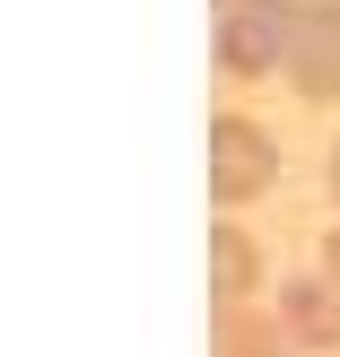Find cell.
<instances>
[{
    "instance_id": "6da1fadb",
    "label": "cell",
    "mask_w": 340,
    "mask_h": 357,
    "mask_svg": "<svg viewBox=\"0 0 340 357\" xmlns=\"http://www.w3.org/2000/svg\"><path fill=\"white\" fill-rule=\"evenodd\" d=\"M288 35H297V0H236L219 9V70L227 79L288 70Z\"/></svg>"
},
{
    "instance_id": "7a4b0ae2",
    "label": "cell",
    "mask_w": 340,
    "mask_h": 357,
    "mask_svg": "<svg viewBox=\"0 0 340 357\" xmlns=\"http://www.w3.org/2000/svg\"><path fill=\"white\" fill-rule=\"evenodd\" d=\"M279 183V139L253 114H219L209 122V192L219 201H262Z\"/></svg>"
},
{
    "instance_id": "3957f363",
    "label": "cell",
    "mask_w": 340,
    "mask_h": 357,
    "mask_svg": "<svg viewBox=\"0 0 340 357\" xmlns=\"http://www.w3.org/2000/svg\"><path fill=\"white\" fill-rule=\"evenodd\" d=\"M279 79L306 105L340 96V0H297V35H288V70Z\"/></svg>"
},
{
    "instance_id": "277c9868",
    "label": "cell",
    "mask_w": 340,
    "mask_h": 357,
    "mask_svg": "<svg viewBox=\"0 0 340 357\" xmlns=\"http://www.w3.org/2000/svg\"><path fill=\"white\" fill-rule=\"evenodd\" d=\"M279 323H288L297 349L340 357V288L332 279H288V288H279Z\"/></svg>"
},
{
    "instance_id": "5b68a950",
    "label": "cell",
    "mask_w": 340,
    "mask_h": 357,
    "mask_svg": "<svg viewBox=\"0 0 340 357\" xmlns=\"http://www.w3.org/2000/svg\"><path fill=\"white\" fill-rule=\"evenodd\" d=\"M209 349H219V357H297L288 323H279V314H262V305H219Z\"/></svg>"
},
{
    "instance_id": "8992f818",
    "label": "cell",
    "mask_w": 340,
    "mask_h": 357,
    "mask_svg": "<svg viewBox=\"0 0 340 357\" xmlns=\"http://www.w3.org/2000/svg\"><path fill=\"white\" fill-rule=\"evenodd\" d=\"M209 288H219V305H253L262 296V244L244 227H219L209 236Z\"/></svg>"
},
{
    "instance_id": "52a82bcc",
    "label": "cell",
    "mask_w": 340,
    "mask_h": 357,
    "mask_svg": "<svg viewBox=\"0 0 340 357\" xmlns=\"http://www.w3.org/2000/svg\"><path fill=\"white\" fill-rule=\"evenodd\" d=\"M323 279L340 288V227H323Z\"/></svg>"
},
{
    "instance_id": "ba28073f",
    "label": "cell",
    "mask_w": 340,
    "mask_h": 357,
    "mask_svg": "<svg viewBox=\"0 0 340 357\" xmlns=\"http://www.w3.org/2000/svg\"><path fill=\"white\" fill-rule=\"evenodd\" d=\"M332 201H340V149H332Z\"/></svg>"
},
{
    "instance_id": "9c48e42d",
    "label": "cell",
    "mask_w": 340,
    "mask_h": 357,
    "mask_svg": "<svg viewBox=\"0 0 340 357\" xmlns=\"http://www.w3.org/2000/svg\"><path fill=\"white\" fill-rule=\"evenodd\" d=\"M219 9H236V0H219Z\"/></svg>"
}]
</instances>
